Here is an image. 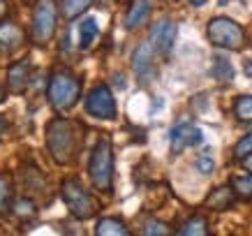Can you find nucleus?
I'll return each mask as SVG.
<instances>
[{
	"label": "nucleus",
	"instance_id": "1",
	"mask_svg": "<svg viewBox=\"0 0 252 236\" xmlns=\"http://www.w3.org/2000/svg\"><path fill=\"white\" fill-rule=\"evenodd\" d=\"M44 137L49 155L54 158V162L69 165V162H74L79 148H81L84 125L77 121H69V118H63V116H56L46 123Z\"/></svg>",
	"mask_w": 252,
	"mask_h": 236
},
{
	"label": "nucleus",
	"instance_id": "2",
	"mask_svg": "<svg viewBox=\"0 0 252 236\" xmlns=\"http://www.w3.org/2000/svg\"><path fill=\"white\" fill-rule=\"evenodd\" d=\"M81 98V79L69 69H56L46 84V100L56 111H67Z\"/></svg>",
	"mask_w": 252,
	"mask_h": 236
},
{
	"label": "nucleus",
	"instance_id": "3",
	"mask_svg": "<svg viewBox=\"0 0 252 236\" xmlns=\"http://www.w3.org/2000/svg\"><path fill=\"white\" fill-rule=\"evenodd\" d=\"M88 176L95 190L107 195L114 190V146L109 139L102 137L95 144L88 160Z\"/></svg>",
	"mask_w": 252,
	"mask_h": 236
},
{
	"label": "nucleus",
	"instance_id": "4",
	"mask_svg": "<svg viewBox=\"0 0 252 236\" xmlns=\"http://www.w3.org/2000/svg\"><path fill=\"white\" fill-rule=\"evenodd\" d=\"M61 197L67 206V211L77 220H88L93 215L97 213V202L93 197L91 192L84 188V183L79 181V178H65L61 183Z\"/></svg>",
	"mask_w": 252,
	"mask_h": 236
},
{
	"label": "nucleus",
	"instance_id": "5",
	"mask_svg": "<svg viewBox=\"0 0 252 236\" xmlns=\"http://www.w3.org/2000/svg\"><path fill=\"white\" fill-rule=\"evenodd\" d=\"M208 42L218 49H229V51H241L245 44V33L234 19L229 16H215L206 26Z\"/></svg>",
	"mask_w": 252,
	"mask_h": 236
},
{
	"label": "nucleus",
	"instance_id": "6",
	"mask_svg": "<svg viewBox=\"0 0 252 236\" xmlns=\"http://www.w3.org/2000/svg\"><path fill=\"white\" fill-rule=\"evenodd\" d=\"M56 2L37 0L31 19V42L35 46H46L56 35Z\"/></svg>",
	"mask_w": 252,
	"mask_h": 236
},
{
	"label": "nucleus",
	"instance_id": "7",
	"mask_svg": "<svg viewBox=\"0 0 252 236\" xmlns=\"http://www.w3.org/2000/svg\"><path fill=\"white\" fill-rule=\"evenodd\" d=\"M86 111H88L93 118H97V121H114L116 116H118L116 98L107 84L95 86V88L86 95Z\"/></svg>",
	"mask_w": 252,
	"mask_h": 236
},
{
	"label": "nucleus",
	"instance_id": "8",
	"mask_svg": "<svg viewBox=\"0 0 252 236\" xmlns=\"http://www.w3.org/2000/svg\"><path fill=\"white\" fill-rule=\"evenodd\" d=\"M201 141H204V132L190 121H181L169 132V144H171V153H174V155L183 153L185 148H190V146L201 144Z\"/></svg>",
	"mask_w": 252,
	"mask_h": 236
},
{
	"label": "nucleus",
	"instance_id": "9",
	"mask_svg": "<svg viewBox=\"0 0 252 236\" xmlns=\"http://www.w3.org/2000/svg\"><path fill=\"white\" fill-rule=\"evenodd\" d=\"M155 46L151 42H144L134 49L132 54V67L137 72V79L141 84H148L151 79L155 76V54H153Z\"/></svg>",
	"mask_w": 252,
	"mask_h": 236
},
{
	"label": "nucleus",
	"instance_id": "10",
	"mask_svg": "<svg viewBox=\"0 0 252 236\" xmlns=\"http://www.w3.org/2000/svg\"><path fill=\"white\" fill-rule=\"evenodd\" d=\"M176 33H178V26L171 19H160L151 28V44L160 51V54H169L174 49L176 42Z\"/></svg>",
	"mask_w": 252,
	"mask_h": 236
},
{
	"label": "nucleus",
	"instance_id": "11",
	"mask_svg": "<svg viewBox=\"0 0 252 236\" xmlns=\"http://www.w3.org/2000/svg\"><path fill=\"white\" fill-rule=\"evenodd\" d=\"M31 84V63L16 61L7 67V91L9 93H23Z\"/></svg>",
	"mask_w": 252,
	"mask_h": 236
},
{
	"label": "nucleus",
	"instance_id": "12",
	"mask_svg": "<svg viewBox=\"0 0 252 236\" xmlns=\"http://www.w3.org/2000/svg\"><path fill=\"white\" fill-rule=\"evenodd\" d=\"M148 16H151V0H132L130 9L125 14V28L137 31L148 21Z\"/></svg>",
	"mask_w": 252,
	"mask_h": 236
},
{
	"label": "nucleus",
	"instance_id": "13",
	"mask_svg": "<svg viewBox=\"0 0 252 236\" xmlns=\"http://www.w3.org/2000/svg\"><path fill=\"white\" fill-rule=\"evenodd\" d=\"M234 202H236V192L231 190V185H220V188H215L206 197V206L211 211H218V213L229 211L234 206Z\"/></svg>",
	"mask_w": 252,
	"mask_h": 236
},
{
	"label": "nucleus",
	"instance_id": "14",
	"mask_svg": "<svg viewBox=\"0 0 252 236\" xmlns=\"http://www.w3.org/2000/svg\"><path fill=\"white\" fill-rule=\"evenodd\" d=\"M95 236H132L125 222L118 218H99L95 225Z\"/></svg>",
	"mask_w": 252,
	"mask_h": 236
},
{
	"label": "nucleus",
	"instance_id": "15",
	"mask_svg": "<svg viewBox=\"0 0 252 236\" xmlns=\"http://www.w3.org/2000/svg\"><path fill=\"white\" fill-rule=\"evenodd\" d=\"M21 42H23V33L16 28L14 23H2L0 26V49L2 51H14Z\"/></svg>",
	"mask_w": 252,
	"mask_h": 236
},
{
	"label": "nucleus",
	"instance_id": "16",
	"mask_svg": "<svg viewBox=\"0 0 252 236\" xmlns=\"http://www.w3.org/2000/svg\"><path fill=\"white\" fill-rule=\"evenodd\" d=\"M178 236H211V229H208V220L206 215H192L190 220L185 222Z\"/></svg>",
	"mask_w": 252,
	"mask_h": 236
},
{
	"label": "nucleus",
	"instance_id": "17",
	"mask_svg": "<svg viewBox=\"0 0 252 236\" xmlns=\"http://www.w3.org/2000/svg\"><path fill=\"white\" fill-rule=\"evenodd\" d=\"M97 21L93 19V16H88V19H84L81 21V26H79V46L81 49H91V44L95 42V37H97Z\"/></svg>",
	"mask_w": 252,
	"mask_h": 236
},
{
	"label": "nucleus",
	"instance_id": "18",
	"mask_svg": "<svg viewBox=\"0 0 252 236\" xmlns=\"http://www.w3.org/2000/svg\"><path fill=\"white\" fill-rule=\"evenodd\" d=\"M139 236H174V229L164 220L151 218V220H146L144 225L139 227Z\"/></svg>",
	"mask_w": 252,
	"mask_h": 236
},
{
	"label": "nucleus",
	"instance_id": "19",
	"mask_svg": "<svg viewBox=\"0 0 252 236\" xmlns=\"http://www.w3.org/2000/svg\"><path fill=\"white\" fill-rule=\"evenodd\" d=\"M12 211H14L16 218H21V220H31L37 215V204H35V199L31 197H16L12 202Z\"/></svg>",
	"mask_w": 252,
	"mask_h": 236
},
{
	"label": "nucleus",
	"instance_id": "20",
	"mask_svg": "<svg viewBox=\"0 0 252 236\" xmlns=\"http://www.w3.org/2000/svg\"><path fill=\"white\" fill-rule=\"evenodd\" d=\"M91 5H93V0H63L61 2V14H63V19L72 21V19H77V16L84 14Z\"/></svg>",
	"mask_w": 252,
	"mask_h": 236
},
{
	"label": "nucleus",
	"instance_id": "21",
	"mask_svg": "<svg viewBox=\"0 0 252 236\" xmlns=\"http://www.w3.org/2000/svg\"><path fill=\"white\" fill-rule=\"evenodd\" d=\"M234 116L241 123H252V95H238L234 102Z\"/></svg>",
	"mask_w": 252,
	"mask_h": 236
},
{
	"label": "nucleus",
	"instance_id": "22",
	"mask_svg": "<svg viewBox=\"0 0 252 236\" xmlns=\"http://www.w3.org/2000/svg\"><path fill=\"white\" fill-rule=\"evenodd\" d=\"M229 185H231V190L236 192V197H241V199H252V174L234 176Z\"/></svg>",
	"mask_w": 252,
	"mask_h": 236
},
{
	"label": "nucleus",
	"instance_id": "23",
	"mask_svg": "<svg viewBox=\"0 0 252 236\" xmlns=\"http://www.w3.org/2000/svg\"><path fill=\"white\" fill-rule=\"evenodd\" d=\"M213 76L222 84H227L234 79V67H231L229 61H224V58H215V65H213Z\"/></svg>",
	"mask_w": 252,
	"mask_h": 236
},
{
	"label": "nucleus",
	"instance_id": "24",
	"mask_svg": "<svg viewBox=\"0 0 252 236\" xmlns=\"http://www.w3.org/2000/svg\"><path fill=\"white\" fill-rule=\"evenodd\" d=\"M12 206V183L7 176H0V215Z\"/></svg>",
	"mask_w": 252,
	"mask_h": 236
},
{
	"label": "nucleus",
	"instance_id": "25",
	"mask_svg": "<svg viewBox=\"0 0 252 236\" xmlns=\"http://www.w3.org/2000/svg\"><path fill=\"white\" fill-rule=\"evenodd\" d=\"M194 165H197L199 174H204V176H211L213 174V169H215V160H213V155H211V153H201Z\"/></svg>",
	"mask_w": 252,
	"mask_h": 236
},
{
	"label": "nucleus",
	"instance_id": "26",
	"mask_svg": "<svg viewBox=\"0 0 252 236\" xmlns=\"http://www.w3.org/2000/svg\"><path fill=\"white\" fill-rule=\"evenodd\" d=\"M252 153V132L250 135H245V137L238 139V144L234 146V155H236V160H243Z\"/></svg>",
	"mask_w": 252,
	"mask_h": 236
},
{
	"label": "nucleus",
	"instance_id": "27",
	"mask_svg": "<svg viewBox=\"0 0 252 236\" xmlns=\"http://www.w3.org/2000/svg\"><path fill=\"white\" fill-rule=\"evenodd\" d=\"M9 14V5H7V0H0V23H2V19Z\"/></svg>",
	"mask_w": 252,
	"mask_h": 236
},
{
	"label": "nucleus",
	"instance_id": "28",
	"mask_svg": "<svg viewBox=\"0 0 252 236\" xmlns=\"http://www.w3.org/2000/svg\"><path fill=\"white\" fill-rule=\"evenodd\" d=\"M241 162H243V167H245V169H250V171H252V153L248 155V158H243Z\"/></svg>",
	"mask_w": 252,
	"mask_h": 236
},
{
	"label": "nucleus",
	"instance_id": "29",
	"mask_svg": "<svg viewBox=\"0 0 252 236\" xmlns=\"http://www.w3.org/2000/svg\"><path fill=\"white\" fill-rule=\"evenodd\" d=\"M188 2H190L192 7H204V5H206L208 0H188Z\"/></svg>",
	"mask_w": 252,
	"mask_h": 236
},
{
	"label": "nucleus",
	"instance_id": "30",
	"mask_svg": "<svg viewBox=\"0 0 252 236\" xmlns=\"http://www.w3.org/2000/svg\"><path fill=\"white\" fill-rule=\"evenodd\" d=\"M5 130H7V118H5V116H0V135H2Z\"/></svg>",
	"mask_w": 252,
	"mask_h": 236
},
{
	"label": "nucleus",
	"instance_id": "31",
	"mask_svg": "<svg viewBox=\"0 0 252 236\" xmlns=\"http://www.w3.org/2000/svg\"><path fill=\"white\" fill-rule=\"evenodd\" d=\"M5 100H7V91H5V88H2V86H0V104H2V102H5Z\"/></svg>",
	"mask_w": 252,
	"mask_h": 236
},
{
	"label": "nucleus",
	"instance_id": "32",
	"mask_svg": "<svg viewBox=\"0 0 252 236\" xmlns=\"http://www.w3.org/2000/svg\"><path fill=\"white\" fill-rule=\"evenodd\" d=\"M220 2H227V0H220Z\"/></svg>",
	"mask_w": 252,
	"mask_h": 236
},
{
	"label": "nucleus",
	"instance_id": "33",
	"mask_svg": "<svg viewBox=\"0 0 252 236\" xmlns=\"http://www.w3.org/2000/svg\"><path fill=\"white\" fill-rule=\"evenodd\" d=\"M28 2H31V0H28Z\"/></svg>",
	"mask_w": 252,
	"mask_h": 236
}]
</instances>
